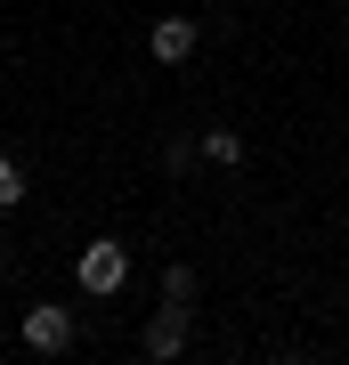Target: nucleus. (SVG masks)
<instances>
[{
    "label": "nucleus",
    "instance_id": "1",
    "mask_svg": "<svg viewBox=\"0 0 349 365\" xmlns=\"http://www.w3.org/2000/svg\"><path fill=\"white\" fill-rule=\"evenodd\" d=\"M81 292H90V300H106V292H122L130 284V244H122V235H98V244H81Z\"/></svg>",
    "mask_w": 349,
    "mask_h": 365
},
{
    "label": "nucleus",
    "instance_id": "2",
    "mask_svg": "<svg viewBox=\"0 0 349 365\" xmlns=\"http://www.w3.org/2000/svg\"><path fill=\"white\" fill-rule=\"evenodd\" d=\"M25 349L65 357V349H74V309H57V300H33V309H25Z\"/></svg>",
    "mask_w": 349,
    "mask_h": 365
},
{
    "label": "nucleus",
    "instance_id": "3",
    "mask_svg": "<svg viewBox=\"0 0 349 365\" xmlns=\"http://www.w3.org/2000/svg\"><path fill=\"white\" fill-rule=\"evenodd\" d=\"M187 325H195V309H187V300H163V309L146 317V333H138V349L155 357V365H163V357H179V349H187Z\"/></svg>",
    "mask_w": 349,
    "mask_h": 365
},
{
    "label": "nucleus",
    "instance_id": "4",
    "mask_svg": "<svg viewBox=\"0 0 349 365\" xmlns=\"http://www.w3.org/2000/svg\"><path fill=\"white\" fill-rule=\"evenodd\" d=\"M146 57H155V66H187V57H195V16H155Z\"/></svg>",
    "mask_w": 349,
    "mask_h": 365
},
{
    "label": "nucleus",
    "instance_id": "5",
    "mask_svg": "<svg viewBox=\"0 0 349 365\" xmlns=\"http://www.w3.org/2000/svg\"><path fill=\"white\" fill-rule=\"evenodd\" d=\"M203 163L236 170V163H244V138H236V130H203Z\"/></svg>",
    "mask_w": 349,
    "mask_h": 365
},
{
    "label": "nucleus",
    "instance_id": "6",
    "mask_svg": "<svg viewBox=\"0 0 349 365\" xmlns=\"http://www.w3.org/2000/svg\"><path fill=\"white\" fill-rule=\"evenodd\" d=\"M163 300H195V268H187V260L163 268Z\"/></svg>",
    "mask_w": 349,
    "mask_h": 365
},
{
    "label": "nucleus",
    "instance_id": "7",
    "mask_svg": "<svg viewBox=\"0 0 349 365\" xmlns=\"http://www.w3.org/2000/svg\"><path fill=\"white\" fill-rule=\"evenodd\" d=\"M16 203H25V170L0 155V211H16Z\"/></svg>",
    "mask_w": 349,
    "mask_h": 365
}]
</instances>
